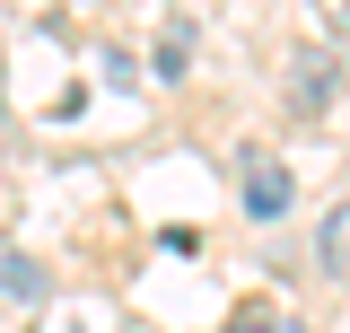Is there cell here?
Segmentation results:
<instances>
[{
	"label": "cell",
	"mask_w": 350,
	"mask_h": 333,
	"mask_svg": "<svg viewBox=\"0 0 350 333\" xmlns=\"http://www.w3.org/2000/svg\"><path fill=\"white\" fill-rule=\"evenodd\" d=\"M315 263H324V272H350V202L324 210V228H315Z\"/></svg>",
	"instance_id": "obj_3"
},
{
	"label": "cell",
	"mask_w": 350,
	"mask_h": 333,
	"mask_svg": "<svg viewBox=\"0 0 350 333\" xmlns=\"http://www.w3.org/2000/svg\"><path fill=\"white\" fill-rule=\"evenodd\" d=\"M184 62H193V27H184V18H175V27H167V44H158V71H167V79H175V71H184Z\"/></svg>",
	"instance_id": "obj_5"
},
{
	"label": "cell",
	"mask_w": 350,
	"mask_h": 333,
	"mask_svg": "<svg viewBox=\"0 0 350 333\" xmlns=\"http://www.w3.org/2000/svg\"><path fill=\"white\" fill-rule=\"evenodd\" d=\"M333 88H342V71H333V62H298L289 106H298V114H324V106H333Z\"/></svg>",
	"instance_id": "obj_2"
},
{
	"label": "cell",
	"mask_w": 350,
	"mask_h": 333,
	"mask_svg": "<svg viewBox=\"0 0 350 333\" xmlns=\"http://www.w3.org/2000/svg\"><path fill=\"white\" fill-rule=\"evenodd\" d=\"M237 193H245L254 219H280V210H289V166L262 158V149H245V158H237Z\"/></svg>",
	"instance_id": "obj_1"
},
{
	"label": "cell",
	"mask_w": 350,
	"mask_h": 333,
	"mask_svg": "<svg viewBox=\"0 0 350 333\" xmlns=\"http://www.w3.org/2000/svg\"><path fill=\"white\" fill-rule=\"evenodd\" d=\"M0 298H18V307H36V298H44V272L27 263V254H0Z\"/></svg>",
	"instance_id": "obj_4"
},
{
	"label": "cell",
	"mask_w": 350,
	"mask_h": 333,
	"mask_svg": "<svg viewBox=\"0 0 350 333\" xmlns=\"http://www.w3.org/2000/svg\"><path fill=\"white\" fill-rule=\"evenodd\" d=\"M228 333H271V325H262V316H237V325H228Z\"/></svg>",
	"instance_id": "obj_6"
}]
</instances>
